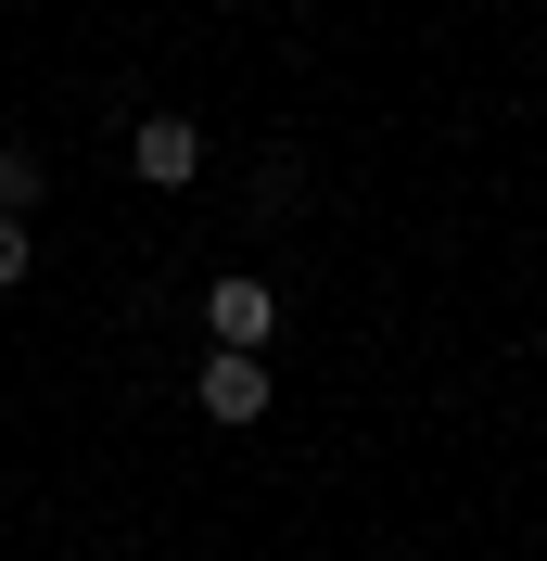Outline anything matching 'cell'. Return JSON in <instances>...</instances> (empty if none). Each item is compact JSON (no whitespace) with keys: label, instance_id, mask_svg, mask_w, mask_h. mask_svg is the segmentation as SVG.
Masks as SVG:
<instances>
[{"label":"cell","instance_id":"cell-1","mask_svg":"<svg viewBox=\"0 0 547 561\" xmlns=\"http://www.w3.org/2000/svg\"><path fill=\"white\" fill-rule=\"evenodd\" d=\"M128 167L153 179V192H191V179H205V128H191V115H140V128H128Z\"/></svg>","mask_w":547,"mask_h":561},{"label":"cell","instance_id":"cell-2","mask_svg":"<svg viewBox=\"0 0 547 561\" xmlns=\"http://www.w3.org/2000/svg\"><path fill=\"white\" fill-rule=\"evenodd\" d=\"M205 332H217V345H242V357H255V345H268V332H280V294H268V280H255V268L205 280Z\"/></svg>","mask_w":547,"mask_h":561},{"label":"cell","instance_id":"cell-3","mask_svg":"<svg viewBox=\"0 0 547 561\" xmlns=\"http://www.w3.org/2000/svg\"><path fill=\"white\" fill-rule=\"evenodd\" d=\"M191 396H205V421H230V434H242V421H268V357L205 345V383H191Z\"/></svg>","mask_w":547,"mask_h":561},{"label":"cell","instance_id":"cell-4","mask_svg":"<svg viewBox=\"0 0 547 561\" xmlns=\"http://www.w3.org/2000/svg\"><path fill=\"white\" fill-rule=\"evenodd\" d=\"M38 192H51V153L38 140H0V217H38Z\"/></svg>","mask_w":547,"mask_h":561},{"label":"cell","instance_id":"cell-5","mask_svg":"<svg viewBox=\"0 0 547 561\" xmlns=\"http://www.w3.org/2000/svg\"><path fill=\"white\" fill-rule=\"evenodd\" d=\"M26 268H38V230H26V217H0V294H13Z\"/></svg>","mask_w":547,"mask_h":561}]
</instances>
